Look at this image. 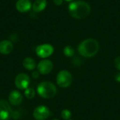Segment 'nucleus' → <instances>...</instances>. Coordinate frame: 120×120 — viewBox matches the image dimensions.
<instances>
[{
  "label": "nucleus",
  "mask_w": 120,
  "mask_h": 120,
  "mask_svg": "<svg viewBox=\"0 0 120 120\" xmlns=\"http://www.w3.org/2000/svg\"><path fill=\"white\" fill-rule=\"evenodd\" d=\"M115 79L116 80V82H120V72L116 74V75L115 76Z\"/></svg>",
  "instance_id": "21"
},
{
  "label": "nucleus",
  "mask_w": 120,
  "mask_h": 120,
  "mask_svg": "<svg viewBox=\"0 0 120 120\" xmlns=\"http://www.w3.org/2000/svg\"><path fill=\"white\" fill-rule=\"evenodd\" d=\"M56 82L61 88L69 87L72 82V74L69 71L65 70L60 71L56 76Z\"/></svg>",
  "instance_id": "4"
},
{
  "label": "nucleus",
  "mask_w": 120,
  "mask_h": 120,
  "mask_svg": "<svg viewBox=\"0 0 120 120\" xmlns=\"http://www.w3.org/2000/svg\"></svg>",
  "instance_id": "24"
},
{
  "label": "nucleus",
  "mask_w": 120,
  "mask_h": 120,
  "mask_svg": "<svg viewBox=\"0 0 120 120\" xmlns=\"http://www.w3.org/2000/svg\"><path fill=\"white\" fill-rule=\"evenodd\" d=\"M12 109L9 103L4 100H0V120H8L12 115Z\"/></svg>",
  "instance_id": "9"
},
{
  "label": "nucleus",
  "mask_w": 120,
  "mask_h": 120,
  "mask_svg": "<svg viewBox=\"0 0 120 120\" xmlns=\"http://www.w3.org/2000/svg\"><path fill=\"white\" fill-rule=\"evenodd\" d=\"M15 86L20 90H25L28 88L30 83V77L25 73H19L15 77L14 81Z\"/></svg>",
  "instance_id": "6"
},
{
  "label": "nucleus",
  "mask_w": 120,
  "mask_h": 120,
  "mask_svg": "<svg viewBox=\"0 0 120 120\" xmlns=\"http://www.w3.org/2000/svg\"><path fill=\"white\" fill-rule=\"evenodd\" d=\"M37 70L41 75L49 74L53 68V64L51 60L49 59H43L37 64Z\"/></svg>",
  "instance_id": "8"
},
{
  "label": "nucleus",
  "mask_w": 120,
  "mask_h": 120,
  "mask_svg": "<svg viewBox=\"0 0 120 120\" xmlns=\"http://www.w3.org/2000/svg\"><path fill=\"white\" fill-rule=\"evenodd\" d=\"M8 101L9 103H11V105H19L22 101V95L20 91L13 90L9 94Z\"/></svg>",
  "instance_id": "11"
},
{
  "label": "nucleus",
  "mask_w": 120,
  "mask_h": 120,
  "mask_svg": "<svg viewBox=\"0 0 120 120\" xmlns=\"http://www.w3.org/2000/svg\"><path fill=\"white\" fill-rule=\"evenodd\" d=\"M63 53L66 57H72L75 55V49L71 46H66L63 49Z\"/></svg>",
  "instance_id": "15"
},
{
  "label": "nucleus",
  "mask_w": 120,
  "mask_h": 120,
  "mask_svg": "<svg viewBox=\"0 0 120 120\" xmlns=\"http://www.w3.org/2000/svg\"><path fill=\"white\" fill-rule=\"evenodd\" d=\"M37 92L40 97L49 99L53 98L56 95L57 89L52 82L44 81L38 84Z\"/></svg>",
  "instance_id": "3"
},
{
  "label": "nucleus",
  "mask_w": 120,
  "mask_h": 120,
  "mask_svg": "<svg viewBox=\"0 0 120 120\" xmlns=\"http://www.w3.org/2000/svg\"><path fill=\"white\" fill-rule=\"evenodd\" d=\"M32 77L34 78V79H37L39 78V72H37V71H34L32 73Z\"/></svg>",
  "instance_id": "19"
},
{
  "label": "nucleus",
  "mask_w": 120,
  "mask_h": 120,
  "mask_svg": "<svg viewBox=\"0 0 120 120\" xmlns=\"http://www.w3.org/2000/svg\"><path fill=\"white\" fill-rule=\"evenodd\" d=\"M13 49L12 42L9 40H2L0 41V53L8 55L11 53Z\"/></svg>",
  "instance_id": "12"
},
{
  "label": "nucleus",
  "mask_w": 120,
  "mask_h": 120,
  "mask_svg": "<svg viewBox=\"0 0 120 120\" xmlns=\"http://www.w3.org/2000/svg\"><path fill=\"white\" fill-rule=\"evenodd\" d=\"M79 53L84 58H91L97 54L99 50V44L94 39H87L82 41L78 46Z\"/></svg>",
  "instance_id": "2"
},
{
  "label": "nucleus",
  "mask_w": 120,
  "mask_h": 120,
  "mask_svg": "<svg viewBox=\"0 0 120 120\" xmlns=\"http://www.w3.org/2000/svg\"><path fill=\"white\" fill-rule=\"evenodd\" d=\"M50 115L51 112L49 108L45 105L37 106L33 112V117L36 120H46Z\"/></svg>",
  "instance_id": "7"
},
{
  "label": "nucleus",
  "mask_w": 120,
  "mask_h": 120,
  "mask_svg": "<svg viewBox=\"0 0 120 120\" xmlns=\"http://www.w3.org/2000/svg\"><path fill=\"white\" fill-rule=\"evenodd\" d=\"M63 2V0H53V3L56 6H60Z\"/></svg>",
  "instance_id": "20"
},
{
  "label": "nucleus",
  "mask_w": 120,
  "mask_h": 120,
  "mask_svg": "<svg viewBox=\"0 0 120 120\" xmlns=\"http://www.w3.org/2000/svg\"><path fill=\"white\" fill-rule=\"evenodd\" d=\"M36 53L41 58H47L50 57L54 52V48L49 44H43L39 45L36 48Z\"/></svg>",
  "instance_id": "5"
},
{
  "label": "nucleus",
  "mask_w": 120,
  "mask_h": 120,
  "mask_svg": "<svg viewBox=\"0 0 120 120\" xmlns=\"http://www.w3.org/2000/svg\"><path fill=\"white\" fill-rule=\"evenodd\" d=\"M32 6L30 0H18L15 3V8L20 13H26L29 11Z\"/></svg>",
  "instance_id": "10"
},
{
  "label": "nucleus",
  "mask_w": 120,
  "mask_h": 120,
  "mask_svg": "<svg viewBox=\"0 0 120 120\" xmlns=\"http://www.w3.org/2000/svg\"><path fill=\"white\" fill-rule=\"evenodd\" d=\"M63 1H72V0H63Z\"/></svg>",
  "instance_id": "22"
},
{
  "label": "nucleus",
  "mask_w": 120,
  "mask_h": 120,
  "mask_svg": "<svg viewBox=\"0 0 120 120\" xmlns=\"http://www.w3.org/2000/svg\"><path fill=\"white\" fill-rule=\"evenodd\" d=\"M70 15L76 19H83L86 18L91 13L89 4L84 1H75L71 2L68 6Z\"/></svg>",
  "instance_id": "1"
},
{
  "label": "nucleus",
  "mask_w": 120,
  "mask_h": 120,
  "mask_svg": "<svg viewBox=\"0 0 120 120\" xmlns=\"http://www.w3.org/2000/svg\"><path fill=\"white\" fill-rule=\"evenodd\" d=\"M23 67L27 70H33L36 68V63L35 60L31 57L25 58L22 61Z\"/></svg>",
  "instance_id": "14"
},
{
  "label": "nucleus",
  "mask_w": 120,
  "mask_h": 120,
  "mask_svg": "<svg viewBox=\"0 0 120 120\" xmlns=\"http://www.w3.org/2000/svg\"><path fill=\"white\" fill-rule=\"evenodd\" d=\"M24 94H25V96L27 98H28V99H32L35 96V91H34V89L28 87L27 89H26L25 90Z\"/></svg>",
  "instance_id": "16"
},
{
  "label": "nucleus",
  "mask_w": 120,
  "mask_h": 120,
  "mask_svg": "<svg viewBox=\"0 0 120 120\" xmlns=\"http://www.w3.org/2000/svg\"><path fill=\"white\" fill-rule=\"evenodd\" d=\"M47 6L46 0H35L33 4L32 8L34 12H41L43 11Z\"/></svg>",
  "instance_id": "13"
},
{
  "label": "nucleus",
  "mask_w": 120,
  "mask_h": 120,
  "mask_svg": "<svg viewBox=\"0 0 120 120\" xmlns=\"http://www.w3.org/2000/svg\"><path fill=\"white\" fill-rule=\"evenodd\" d=\"M72 116V113L71 112L68 110V109H64L62 110L61 112V117L65 120H68L70 119Z\"/></svg>",
  "instance_id": "17"
},
{
  "label": "nucleus",
  "mask_w": 120,
  "mask_h": 120,
  "mask_svg": "<svg viewBox=\"0 0 120 120\" xmlns=\"http://www.w3.org/2000/svg\"><path fill=\"white\" fill-rule=\"evenodd\" d=\"M115 66L117 70H120V56H117L115 58Z\"/></svg>",
  "instance_id": "18"
},
{
  "label": "nucleus",
  "mask_w": 120,
  "mask_h": 120,
  "mask_svg": "<svg viewBox=\"0 0 120 120\" xmlns=\"http://www.w3.org/2000/svg\"><path fill=\"white\" fill-rule=\"evenodd\" d=\"M58 120V119H54V120Z\"/></svg>",
  "instance_id": "23"
}]
</instances>
